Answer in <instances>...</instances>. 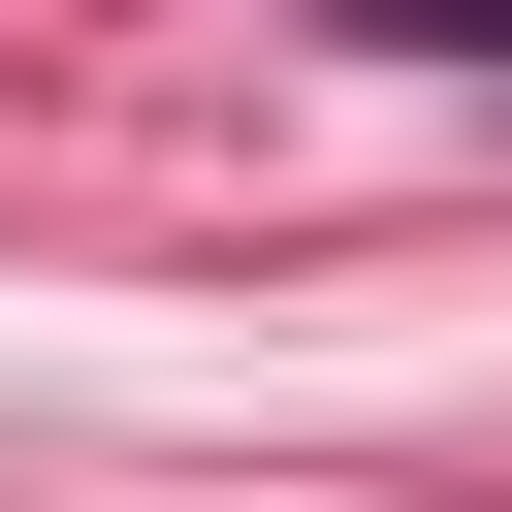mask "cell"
Instances as JSON below:
<instances>
[{
    "label": "cell",
    "instance_id": "obj_1",
    "mask_svg": "<svg viewBox=\"0 0 512 512\" xmlns=\"http://www.w3.org/2000/svg\"><path fill=\"white\" fill-rule=\"evenodd\" d=\"M352 32H416V64H512V0H352Z\"/></svg>",
    "mask_w": 512,
    "mask_h": 512
}]
</instances>
